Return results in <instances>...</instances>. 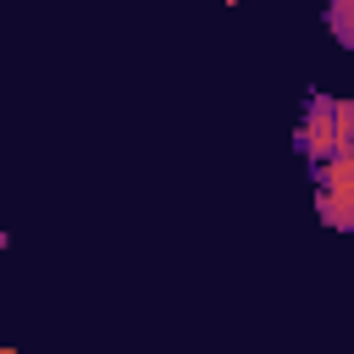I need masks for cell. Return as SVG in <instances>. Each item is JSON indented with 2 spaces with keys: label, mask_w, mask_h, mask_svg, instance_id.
<instances>
[{
  "label": "cell",
  "mask_w": 354,
  "mask_h": 354,
  "mask_svg": "<svg viewBox=\"0 0 354 354\" xmlns=\"http://www.w3.org/2000/svg\"><path fill=\"white\" fill-rule=\"evenodd\" d=\"M293 149L304 166H326L354 149V100L343 94H310L293 127Z\"/></svg>",
  "instance_id": "1"
},
{
  "label": "cell",
  "mask_w": 354,
  "mask_h": 354,
  "mask_svg": "<svg viewBox=\"0 0 354 354\" xmlns=\"http://www.w3.org/2000/svg\"><path fill=\"white\" fill-rule=\"evenodd\" d=\"M310 188H315V216L332 232H354V149L326 166H310Z\"/></svg>",
  "instance_id": "2"
},
{
  "label": "cell",
  "mask_w": 354,
  "mask_h": 354,
  "mask_svg": "<svg viewBox=\"0 0 354 354\" xmlns=\"http://www.w3.org/2000/svg\"><path fill=\"white\" fill-rule=\"evenodd\" d=\"M326 33L343 50H354V0H326Z\"/></svg>",
  "instance_id": "3"
}]
</instances>
